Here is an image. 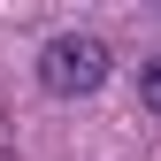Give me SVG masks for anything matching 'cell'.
Here are the masks:
<instances>
[{"label":"cell","instance_id":"obj_1","mask_svg":"<svg viewBox=\"0 0 161 161\" xmlns=\"http://www.w3.org/2000/svg\"><path fill=\"white\" fill-rule=\"evenodd\" d=\"M108 69H115V54L100 46V38H85V31H62V38L38 46V85H46L54 100H85V92H100V85H108Z\"/></svg>","mask_w":161,"mask_h":161},{"label":"cell","instance_id":"obj_2","mask_svg":"<svg viewBox=\"0 0 161 161\" xmlns=\"http://www.w3.org/2000/svg\"><path fill=\"white\" fill-rule=\"evenodd\" d=\"M138 100H146V115H161V54L138 69Z\"/></svg>","mask_w":161,"mask_h":161}]
</instances>
